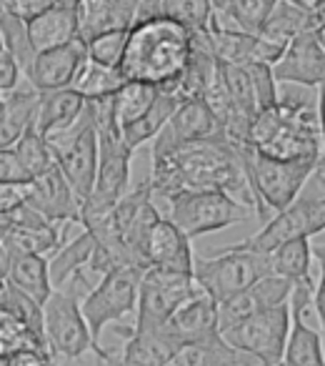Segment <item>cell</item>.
Returning a JSON list of instances; mask_svg holds the SVG:
<instances>
[{
    "instance_id": "1",
    "label": "cell",
    "mask_w": 325,
    "mask_h": 366,
    "mask_svg": "<svg viewBox=\"0 0 325 366\" xmlns=\"http://www.w3.org/2000/svg\"><path fill=\"white\" fill-rule=\"evenodd\" d=\"M150 158L153 166L148 178H150L155 206L183 191L218 189L258 216V199L250 186L240 151L223 133L185 143V146Z\"/></svg>"
},
{
    "instance_id": "2",
    "label": "cell",
    "mask_w": 325,
    "mask_h": 366,
    "mask_svg": "<svg viewBox=\"0 0 325 366\" xmlns=\"http://www.w3.org/2000/svg\"><path fill=\"white\" fill-rule=\"evenodd\" d=\"M310 88L280 83V101L255 116L250 146L278 161H315L323 158L318 98Z\"/></svg>"
},
{
    "instance_id": "3",
    "label": "cell",
    "mask_w": 325,
    "mask_h": 366,
    "mask_svg": "<svg viewBox=\"0 0 325 366\" xmlns=\"http://www.w3.org/2000/svg\"><path fill=\"white\" fill-rule=\"evenodd\" d=\"M193 58V33L165 16L138 21L128 33L120 71L128 81L170 91Z\"/></svg>"
},
{
    "instance_id": "4",
    "label": "cell",
    "mask_w": 325,
    "mask_h": 366,
    "mask_svg": "<svg viewBox=\"0 0 325 366\" xmlns=\"http://www.w3.org/2000/svg\"><path fill=\"white\" fill-rule=\"evenodd\" d=\"M240 158L248 171L250 186L258 199V219L268 224L275 214L285 211L300 199L305 183L318 168L315 161H278L258 153L253 146H240Z\"/></svg>"
},
{
    "instance_id": "5",
    "label": "cell",
    "mask_w": 325,
    "mask_h": 366,
    "mask_svg": "<svg viewBox=\"0 0 325 366\" xmlns=\"http://www.w3.org/2000/svg\"><path fill=\"white\" fill-rule=\"evenodd\" d=\"M162 219H170L178 229H183L190 239L205 234H215L233 224H243L250 216V209L228 196L225 191L205 189V191H183L170 196L168 201L158 204Z\"/></svg>"
},
{
    "instance_id": "6",
    "label": "cell",
    "mask_w": 325,
    "mask_h": 366,
    "mask_svg": "<svg viewBox=\"0 0 325 366\" xmlns=\"http://www.w3.org/2000/svg\"><path fill=\"white\" fill-rule=\"evenodd\" d=\"M46 141L61 171L66 173V178L73 183V189L86 204V199L96 189L98 166H100V136H98L93 103L88 101L86 113L73 126L53 133Z\"/></svg>"
},
{
    "instance_id": "7",
    "label": "cell",
    "mask_w": 325,
    "mask_h": 366,
    "mask_svg": "<svg viewBox=\"0 0 325 366\" xmlns=\"http://www.w3.org/2000/svg\"><path fill=\"white\" fill-rule=\"evenodd\" d=\"M193 276L205 294H210L218 304H223L248 286H253L255 281L273 276V261H270V254L228 246L210 259L195 261Z\"/></svg>"
},
{
    "instance_id": "8",
    "label": "cell",
    "mask_w": 325,
    "mask_h": 366,
    "mask_svg": "<svg viewBox=\"0 0 325 366\" xmlns=\"http://www.w3.org/2000/svg\"><path fill=\"white\" fill-rule=\"evenodd\" d=\"M46 336L56 356L81 359L96 354L98 366H113V351L96 341L83 314V304L63 289H56L46 301Z\"/></svg>"
},
{
    "instance_id": "9",
    "label": "cell",
    "mask_w": 325,
    "mask_h": 366,
    "mask_svg": "<svg viewBox=\"0 0 325 366\" xmlns=\"http://www.w3.org/2000/svg\"><path fill=\"white\" fill-rule=\"evenodd\" d=\"M198 291L200 286L193 274L148 266L140 281V296H138V311L133 329L155 331L168 326L175 311Z\"/></svg>"
},
{
    "instance_id": "10",
    "label": "cell",
    "mask_w": 325,
    "mask_h": 366,
    "mask_svg": "<svg viewBox=\"0 0 325 366\" xmlns=\"http://www.w3.org/2000/svg\"><path fill=\"white\" fill-rule=\"evenodd\" d=\"M143 274H145L143 266L113 269L103 279H98V286L83 299V314H86V321L98 344H100V334L108 324H118L128 314L138 311Z\"/></svg>"
},
{
    "instance_id": "11",
    "label": "cell",
    "mask_w": 325,
    "mask_h": 366,
    "mask_svg": "<svg viewBox=\"0 0 325 366\" xmlns=\"http://www.w3.org/2000/svg\"><path fill=\"white\" fill-rule=\"evenodd\" d=\"M290 326H293V309H290V301H285L275 309L243 321L240 326L223 331V336L255 364L280 366L285 361Z\"/></svg>"
},
{
    "instance_id": "12",
    "label": "cell",
    "mask_w": 325,
    "mask_h": 366,
    "mask_svg": "<svg viewBox=\"0 0 325 366\" xmlns=\"http://www.w3.org/2000/svg\"><path fill=\"white\" fill-rule=\"evenodd\" d=\"M325 231V196H300L285 211L275 214L263 229L250 239L240 241V249L270 254L278 246L295 239H310Z\"/></svg>"
},
{
    "instance_id": "13",
    "label": "cell",
    "mask_w": 325,
    "mask_h": 366,
    "mask_svg": "<svg viewBox=\"0 0 325 366\" xmlns=\"http://www.w3.org/2000/svg\"><path fill=\"white\" fill-rule=\"evenodd\" d=\"M26 204L38 209L53 224L83 226V199L66 178V173L61 171V166H56L36 181L26 183Z\"/></svg>"
},
{
    "instance_id": "14",
    "label": "cell",
    "mask_w": 325,
    "mask_h": 366,
    "mask_svg": "<svg viewBox=\"0 0 325 366\" xmlns=\"http://www.w3.org/2000/svg\"><path fill=\"white\" fill-rule=\"evenodd\" d=\"M123 336L120 351H113V366H168L183 349L168 326L155 331H138L133 326H118Z\"/></svg>"
},
{
    "instance_id": "15",
    "label": "cell",
    "mask_w": 325,
    "mask_h": 366,
    "mask_svg": "<svg viewBox=\"0 0 325 366\" xmlns=\"http://www.w3.org/2000/svg\"><path fill=\"white\" fill-rule=\"evenodd\" d=\"M86 61H88V43L83 38H76V41L66 43V46L38 53L33 66L26 71V81L33 88H38L41 93L71 88Z\"/></svg>"
},
{
    "instance_id": "16",
    "label": "cell",
    "mask_w": 325,
    "mask_h": 366,
    "mask_svg": "<svg viewBox=\"0 0 325 366\" xmlns=\"http://www.w3.org/2000/svg\"><path fill=\"white\" fill-rule=\"evenodd\" d=\"M293 281L283 279V276H265V279L255 281L245 291L235 294L233 299L220 304V329L228 331L233 326H240L243 321L253 319V316L263 314L268 309L285 304L293 296Z\"/></svg>"
},
{
    "instance_id": "17",
    "label": "cell",
    "mask_w": 325,
    "mask_h": 366,
    "mask_svg": "<svg viewBox=\"0 0 325 366\" xmlns=\"http://www.w3.org/2000/svg\"><path fill=\"white\" fill-rule=\"evenodd\" d=\"M278 83L320 88L325 83V43L315 31L298 36L273 66Z\"/></svg>"
},
{
    "instance_id": "18",
    "label": "cell",
    "mask_w": 325,
    "mask_h": 366,
    "mask_svg": "<svg viewBox=\"0 0 325 366\" xmlns=\"http://www.w3.org/2000/svg\"><path fill=\"white\" fill-rule=\"evenodd\" d=\"M215 133H223L215 121L213 111L205 106V101H185L180 103V108L173 113L165 128L160 131V136L153 141L150 156H160V153H168L173 148H180L185 143L203 141Z\"/></svg>"
},
{
    "instance_id": "19",
    "label": "cell",
    "mask_w": 325,
    "mask_h": 366,
    "mask_svg": "<svg viewBox=\"0 0 325 366\" xmlns=\"http://www.w3.org/2000/svg\"><path fill=\"white\" fill-rule=\"evenodd\" d=\"M168 329L183 346L210 341L223 334L220 329V304L203 289L190 296L168 321Z\"/></svg>"
},
{
    "instance_id": "20",
    "label": "cell",
    "mask_w": 325,
    "mask_h": 366,
    "mask_svg": "<svg viewBox=\"0 0 325 366\" xmlns=\"http://www.w3.org/2000/svg\"><path fill=\"white\" fill-rule=\"evenodd\" d=\"M41 91L26 81L0 98V148H13L28 131L38 128Z\"/></svg>"
},
{
    "instance_id": "21",
    "label": "cell",
    "mask_w": 325,
    "mask_h": 366,
    "mask_svg": "<svg viewBox=\"0 0 325 366\" xmlns=\"http://www.w3.org/2000/svg\"><path fill=\"white\" fill-rule=\"evenodd\" d=\"M3 264H0V274L3 281L13 284L16 289H21L23 294L33 296L38 304L46 306V301L53 296L56 286H53L51 276V261L46 256L36 254H11L3 251Z\"/></svg>"
},
{
    "instance_id": "22",
    "label": "cell",
    "mask_w": 325,
    "mask_h": 366,
    "mask_svg": "<svg viewBox=\"0 0 325 366\" xmlns=\"http://www.w3.org/2000/svg\"><path fill=\"white\" fill-rule=\"evenodd\" d=\"M195 254L190 246V236L173 224L170 219H162L155 226L148 244V266L158 269L180 271V274H195Z\"/></svg>"
},
{
    "instance_id": "23",
    "label": "cell",
    "mask_w": 325,
    "mask_h": 366,
    "mask_svg": "<svg viewBox=\"0 0 325 366\" xmlns=\"http://www.w3.org/2000/svg\"><path fill=\"white\" fill-rule=\"evenodd\" d=\"M0 251L11 254H36L48 256L58 254L66 236L61 231V224H53L51 219L28 221V224H0Z\"/></svg>"
},
{
    "instance_id": "24",
    "label": "cell",
    "mask_w": 325,
    "mask_h": 366,
    "mask_svg": "<svg viewBox=\"0 0 325 366\" xmlns=\"http://www.w3.org/2000/svg\"><path fill=\"white\" fill-rule=\"evenodd\" d=\"M28 31H31V41L36 53L66 46V43L81 38V11L56 6L48 13H43L41 18L28 23Z\"/></svg>"
},
{
    "instance_id": "25",
    "label": "cell",
    "mask_w": 325,
    "mask_h": 366,
    "mask_svg": "<svg viewBox=\"0 0 325 366\" xmlns=\"http://www.w3.org/2000/svg\"><path fill=\"white\" fill-rule=\"evenodd\" d=\"M88 101L73 88L41 93V113H38V133L53 136L63 128L73 126L86 113Z\"/></svg>"
},
{
    "instance_id": "26",
    "label": "cell",
    "mask_w": 325,
    "mask_h": 366,
    "mask_svg": "<svg viewBox=\"0 0 325 366\" xmlns=\"http://www.w3.org/2000/svg\"><path fill=\"white\" fill-rule=\"evenodd\" d=\"M180 103L183 101H180L173 91L158 93L155 103H153L138 121H133L128 128H123V138H125L128 146H130L133 151H138L143 143L155 141V138L160 136L162 128H165V123H168L170 118H173V113L180 108Z\"/></svg>"
},
{
    "instance_id": "27",
    "label": "cell",
    "mask_w": 325,
    "mask_h": 366,
    "mask_svg": "<svg viewBox=\"0 0 325 366\" xmlns=\"http://www.w3.org/2000/svg\"><path fill=\"white\" fill-rule=\"evenodd\" d=\"M275 6H278V0H233L228 11H213L210 23L258 36L268 23V18L273 16Z\"/></svg>"
},
{
    "instance_id": "28",
    "label": "cell",
    "mask_w": 325,
    "mask_h": 366,
    "mask_svg": "<svg viewBox=\"0 0 325 366\" xmlns=\"http://www.w3.org/2000/svg\"><path fill=\"white\" fill-rule=\"evenodd\" d=\"M93 251H96V236L88 229H83V234L76 236L73 241H66V244L58 249V254H53V259H51L53 286L63 289L73 276L81 274L83 269H88L93 259Z\"/></svg>"
},
{
    "instance_id": "29",
    "label": "cell",
    "mask_w": 325,
    "mask_h": 366,
    "mask_svg": "<svg viewBox=\"0 0 325 366\" xmlns=\"http://www.w3.org/2000/svg\"><path fill=\"white\" fill-rule=\"evenodd\" d=\"M125 83H128V78L123 76L120 68L100 66V63L88 58L71 88L81 93L86 101H105V98L115 96Z\"/></svg>"
},
{
    "instance_id": "30",
    "label": "cell",
    "mask_w": 325,
    "mask_h": 366,
    "mask_svg": "<svg viewBox=\"0 0 325 366\" xmlns=\"http://www.w3.org/2000/svg\"><path fill=\"white\" fill-rule=\"evenodd\" d=\"M313 246L310 239H295L288 244L278 246L270 251V261H273V274L283 276V279L293 281V284H305L313 281Z\"/></svg>"
},
{
    "instance_id": "31",
    "label": "cell",
    "mask_w": 325,
    "mask_h": 366,
    "mask_svg": "<svg viewBox=\"0 0 325 366\" xmlns=\"http://www.w3.org/2000/svg\"><path fill=\"white\" fill-rule=\"evenodd\" d=\"M0 314H8L13 319L23 321L28 329L36 331L38 339H43L48 344L46 336V306L38 304L33 296L23 294L21 289H16L13 284L3 281L0 284Z\"/></svg>"
},
{
    "instance_id": "32",
    "label": "cell",
    "mask_w": 325,
    "mask_h": 366,
    "mask_svg": "<svg viewBox=\"0 0 325 366\" xmlns=\"http://www.w3.org/2000/svg\"><path fill=\"white\" fill-rule=\"evenodd\" d=\"M160 88L148 86V83H133L128 81L115 96L110 98L113 103V116H115V123L120 128H128L133 121L143 116L148 108L155 103Z\"/></svg>"
},
{
    "instance_id": "33",
    "label": "cell",
    "mask_w": 325,
    "mask_h": 366,
    "mask_svg": "<svg viewBox=\"0 0 325 366\" xmlns=\"http://www.w3.org/2000/svg\"><path fill=\"white\" fill-rule=\"evenodd\" d=\"M0 38H3V48H8V51L21 61L23 71H28L38 56L31 41L28 21L18 18L16 13L8 11L6 6H0Z\"/></svg>"
},
{
    "instance_id": "34",
    "label": "cell",
    "mask_w": 325,
    "mask_h": 366,
    "mask_svg": "<svg viewBox=\"0 0 325 366\" xmlns=\"http://www.w3.org/2000/svg\"><path fill=\"white\" fill-rule=\"evenodd\" d=\"M13 151L18 153V158H21V163L26 166V171L31 173L33 181L46 176L48 171H53V168L58 166V161H56V156H53L51 146H48L46 136L38 133V128L28 131L26 136L13 146Z\"/></svg>"
},
{
    "instance_id": "35",
    "label": "cell",
    "mask_w": 325,
    "mask_h": 366,
    "mask_svg": "<svg viewBox=\"0 0 325 366\" xmlns=\"http://www.w3.org/2000/svg\"><path fill=\"white\" fill-rule=\"evenodd\" d=\"M162 16L195 33L210 26L213 3L210 0H162Z\"/></svg>"
},
{
    "instance_id": "36",
    "label": "cell",
    "mask_w": 325,
    "mask_h": 366,
    "mask_svg": "<svg viewBox=\"0 0 325 366\" xmlns=\"http://www.w3.org/2000/svg\"><path fill=\"white\" fill-rule=\"evenodd\" d=\"M23 349L51 351V346L43 339H38L36 331L28 329L23 321L13 319L8 314H0V356H8L13 351H23Z\"/></svg>"
},
{
    "instance_id": "37",
    "label": "cell",
    "mask_w": 325,
    "mask_h": 366,
    "mask_svg": "<svg viewBox=\"0 0 325 366\" xmlns=\"http://www.w3.org/2000/svg\"><path fill=\"white\" fill-rule=\"evenodd\" d=\"M128 33L130 31H108L88 41V58L100 66L120 68L128 48Z\"/></svg>"
},
{
    "instance_id": "38",
    "label": "cell",
    "mask_w": 325,
    "mask_h": 366,
    "mask_svg": "<svg viewBox=\"0 0 325 366\" xmlns=\"http://www.w3.org/2000/svg\"><path fill=\"white\" fill-rule=\"evenodd\" d=\"M250 81H253L255 88V98H258V111H265V108L275 106L280 101V83L275 78V71L270 63L263 61H253L245 66Z\"/></svg>"
},
{
    "instance_id": "39",
    "label": "cell",
    "mask_w": 325,
    "mask_h": 366,
    "mask_svg": "<svg viewBox=\"0 0 325 366\" xmlns=\"http://www.w3.org/2000/svg\"><path fill=\"white\" fill-rule=\"evenodd\" d=\"M31 173L21 163L13 148H0V186H26L31 183Z\"/></svg>"
},
{
    "instance_id": "40",
    "label": "cell",
    "mask_w": 325,
    "mask_h": 366,
    "mask_svg": "<svg viewBox=\"0 0 325 366\" xmlns=\"http://www.w3.org/2000/svg\"><path fill=\"white\" fill-rule=\"evenodd\" d=\"M21 78H26V71H23L21 61L13 56L8 48L0 46V91L11 93L21 86Z\"/></svg>"
},
{
    "instance_id": "41",
    "label": "cell",
    "mask_w": 325,
    "mask_h": 366,
    "mask_svg": "<svg viewBox=\"0 0 325 366\" xmlns=\"http://www.w3.org/2000/svg\"><path fill=\"white\" fill-rule=\"evenodd\" d=\"M315 264H318V281H315V294H313V309L318 316V324L325 334V246H313Z\"/></svg>"
},
{
    "instance_id": "42",
    "label": "cell",
    "mask_w": 325,
    "mask_h": 366,
    "mask_svg": "<svg viewBox=\"0 0 325 366\" xmlns=\"http://www.w3.org/2000/svg\"><path fill=\"white\" fill-rule=\"evenodd\" d=\"M0 6H6L8 11H13L23 21H36L43 13H48L51 8H56V0H0Z\"/></svg>"
},
{
    "instance_id": "43",
    "label": "cell",
    "mask_w": 325,
    "mask_h": 366,
    "mask_svg": "<svg viewBox=\"0 0 325 366\" xmlns=\"http://www.w3.org/2000/svg\"><path fill=\"white\" fill-rule=\"evenodd\" d=\"M158 16H162V0H138V21H150Z\"/></svg>"
},
{
    "instance_id": "44",
    "label": "cell",
    "mask_w": 325,
    "mask_h": 366,
    "mask_svg": "<svg viewBox=\"0 0 325 366\" xmlns=\"http://www.w3.org/2000/svg\"><path fill=\"white\" fill-rule=\"evenodd\" d=\"M313 31L318 33V38L325 43V3L313 6Z\"/></svg>"
},
{
    "instance_id": "45",
    "label": "cell",
    "mask_w": 325,
    "mask_h": 366,
    "mask_svg": "<svg viewBox=\"0 0 325 366\" xmlns=\"http://www.w3.org/2000/svg\"><path fill=\"white\" fill-rule=\"evenodd\" d=\"M318 113H320V133H323V158H325V83L318 88Z\"/></svg>"
},
{
    "instance_id": "46",
    "label": "cell",
    "mask_w": 325,
    "mask_h": 366,
    "mask_svg": "<svg viewBox=\"0 0 325 366\" xmlns=\"http://www.w3.org/2000/svg\"><path fill=\"white\" fill-rule=\"evenodd\" d=\"M56 6H63V8H76V11H81L83 0H56Z\"/></svg>"
},
{
    "instance_id": "47",
    "label": "cell",
    "mask_w": 325,
    "mask_h": 366,
    "mask_svg": "<svg viewBox=\"0 0 325 366\" xmlns=\"http://www.w3.org/2000/svg\"><path fill=\"white\" fill-rule=\"evenodd\" d=\"M213 3V11H228L233 0H210Z\"/></svg>"
},
{
    "instance_id": "48",
    "label": "cell",
    "mask_w": 325,
    "mask_h": 366,
    "mask_svg": "<svg viewBox=\"0 0 325 366\" xmlns=\"http://www.w3.org/2000/svg\"><path fill=\"white\" fill-rule=\"evenodd\" d=\"M318 168H320V171H323V173H325V158H320V163H318Z\"/></svg>"
},
{
    "instance_id": "49",
    "label": "cell",
    "mask_w": 325,
    "mask_h": 366,
    "mask_svg": "<svg viewBox=\"0 0 325 366\" xmlns=\"http://www.w3.org/2000/svg\"><path fill=\"white\" fill-rule=\"evenodd\" d=\"M310 3H313V6H318V3H325V0H310Z\"/></svg>"
},
{
    "instance_id": "50",
    "label": "cell",
    "mask_w": 325,
    "mask_h": 366,
    "mask_svg": "<svg viewBox=\"0 0 325 366\" xmlns=\"http://www.w3.org/2000/svg\"><path fill=\"white\" fill-rule=\"evenodd\" d=\"M280 366H290V364H285V361H283V364H280Z\"/></svg>"
},
{
    "instance_id": "51",
    "label": "cell",
    "mask_w": 325,
    "mask_h": 366,
    "mask_svg": "<svg viewBox=\"0 0 325 366\" xmlns=\"http://www.w3.org/2000/svg\"><path fill=\"white\" fill-rule=\"evenodd\" d=\"M168 366H175V364H168Z\"/></svg>"
}]
</instances>
